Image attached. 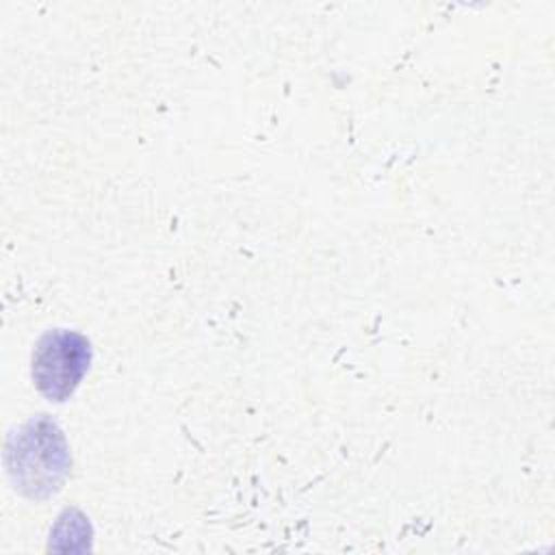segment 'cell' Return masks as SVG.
I'll list each match as a JSON object with an SVG mask.
<instances>
[{"mask_svg": "<svg viewBox=\"0 0 555 555\" xmlns=\"http://www.w3.org/2000/svg\"><path fill=\"white\" fill-rule=\"evenodd\" d=\"M9 475L20 492L30 499L54 494L69 468V451L61 429L48 418L30 421L7 444Z\"/></svg>", "mask_w": 555, "mask_h": 555, "instance_id": "obj_1", "label": "cell"}, {"mask_svg": "<svg viewBox=\"0 0 555 555\" xmlns=\"http://www.w3.org/2000/svg\"><path fill=\"white\" fill-rule=\"evenodd\" d=\"M89 340L69 330L43 334L33 351V382L50 401H65L89 371Z\"/></svg>", "mask_w": 555, "mask_h": 555, "instance_id": "obj_2", "label": "cell"}]
</instances>
